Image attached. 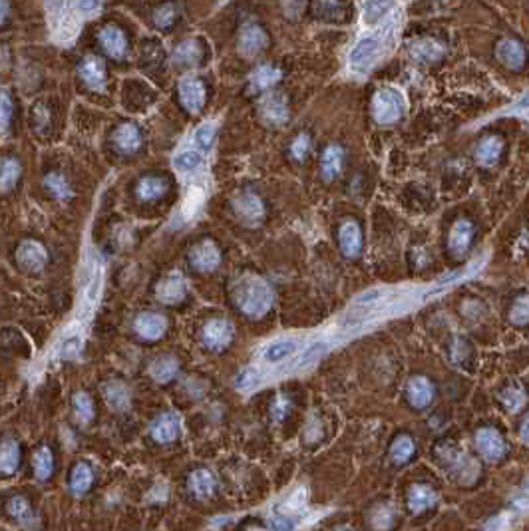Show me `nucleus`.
<instances>
[{
    "mask_svg": "<svg viewBox=\"0 0 529 531\" xmlns=\"http://www.w3.org/2000/svg\"><path fill=\"white\" fill-rule=\"evenodd\" d=\"M233 299L245 315L259 319L269 313L275 297L271 285L265 279L255 274H245L233 285Z\"/></svg>",
    "mask_w": 529,
    "mask_h": 531,
    "instance_id": "nucleus-1",
    "label": "nucleus"
},
{
    "mask_svg": "<svg viewBox=\"0 0 529 531\" xmlns=\"http://www.w3.org/2000/svg\"><path fill=\"white\" fill-rule=\"evenodd\" d=\"M404 110H406V102L400 92H396L394 88H384V90L376 92L374 102H372V113L378 124L386 126V124L398 122Z\"/></svg>",
    "mask_w": 529,
    "mask_h": 531,
    "instance_id": "nucleus-2",
    "label": "nucleus"
},
{
    "mask_svg": "<svg viewBox=\"0 0 529 531\" xmlns=\"http://www.w3.org/2000/svg\"><path fill=\"white\" fill-rule=\"evenodd\" d=\"M380 48H382V44H380V38H378V36H362V38L354 44V48L351 50V56H349L353 70H356V72H366L370 66L376 62V58H378V54H380Z\"/></svg>",
    "mask_w": 529,
    "mask_h": 531,
    "instance_id": "nucleus-3",
    "label": "nucleus"
},
{
    "mask_svg": "<svg viewBox=\"0 0 529 531\" xmlns=\"http://www.w3.org/2000/svg\"><path fill=\"white\" fill-rule=\"evenodd\" d=\"M476 448L488 462H497L505 454V442L494 428H483L476 434Z\"/></svg>",
    "mask_w": 529,
    "mask_h": 531,
    "instance_id": "nucleus-4",
    "label": "nucleus"
},
{
    "mask_svg": "<svg viewBox=\"0 0 529 531\" xmlns=\"http://www.w3.org/2000/svg\"><path fill=\"white\" fill-rule=\"evenodd\" d=\"M233 335H235L233 324L229 321H223V319L209 321L203 326V340L213 351H221L225 346H229L231 340H233Z\"/></svg>",
    "mask_w": 529,
    "mask_h": 531,
    "instance_id": "nucleus-5",
    "label": "nucleus"
},
{
    "mask_svg": "<svg viewBox=\"0 0 529 531\" xmlns=\"http://www.w3.org/2000/svg\"><path fill=\"white\" fill-rule=\"evenodd\" d=\"M301 351V340L297 338H281V340H273L269 342L263 351H261V358L269 364H281L285 360H289L290 356Z\"/></svg>",
    "mask_w": 529,
    "mask_h": 531,
    "instance_id": "nucleus-6",
    "label": "nucleus"
},
{
    "mask_svg": "<svg viewBox=\"0 0 529 531\" xmlns=\"http://www.w3.org/2000/svg\"><path fill=\"white\" fill-rule=\"evenodd\" d=\"M149 432L154 436L156 442L160 444H169L174 442L179 432H181V420L174 412H167V414H161L158 418L151 422L149 426Z\"/></svg>",
    "mask_w": 529,
    "mask_h": 531,
    "instance_id": "nucleus-7",
    "label": "nucleus"
},
{
    "mask_svg": "<svg viewBox=\"0 0 529 531\" xmlns=\"http://www.w3.org/2000/svg\"><path fill=\"white\" fill-rule=\"evenodd\" d=\"M233 205H235V211H237V215L241 217V221H245L247 225H259V223L263 221V217H265V205H263V201L253 194L241 195V197L235 199Z\"/></svg>",
    "mask_w": 529,
    "mask_h": 531,
    "instance_id": "nucleus-8",
    "label": "nucleus"
},
{
    "mask_svg": "<svg viewBox=\"0 0 529 531\" xmlns=\"http://www.w3.org/2000/svg\"><path fill=\"white\" fill-rule=\"evenodd\" d=\"M179 100L192 113H197L205 104V86L197 78H185L179 84Z\"/></svg>",
    "mask_w": 529,
    "mask_h": 531,
    "instance_id": "nucleus-9",
    "label": "nucleus"
},
{
    "mask_svg": "<svg viewBox=\"0 0 529 531\" xmlns=\"http://www.w3.org/2000/svg\"><path fill=\"white\" fill-rule=\"evenodd\" d=\"M193 267L201 273H211L219 267L221 263V253L217 249V245L213 241L199 243L192 251Z\"/></svg>",
    "mask_w": 529,
    "mask_h": 531,
    "instance_id": "nucleus-10",
    "label": "nucleus"
},
{
    "mask_svg": "<svg viewBox=\"0 0 529 531\" xmlns=\"http://www.w3.org/2000/svg\"><path fill=\"white\" fill-rule=\"evenodd\" d=\"M17 259L26 271H40L48 261V253L40 243L24 241L18 247Z\"/></svg>",
    "mask_w": 529,
    "mask_h": 531,
    "instance_id": "nucleus-11",
    "label": "nucleus"
},
{
    "mask_svg": "<svg viewBox=\"0 0 529 531\" xmlns=\"http://www.w3.org/2000/svg\"><path fill=\"white\" fill-rule=\"evenodd\" d=\"M187 283L181 274H169L158 285V299L163 305H177L185 299Z\"/></svg>",
    "mask_w": 529,
    "mask_h": 531,
    "instance_id": "nucleus-12",
    "label": "nucleus"
},
{
    "mask_svg": "<svg viewBox=\"0 0 529 531\" xmlns=\"http://www.w3.org/2000/svg\"><path fill=\"white\" fill-rule=\"evenodd\" d=\"M136 333L144 340H160L167 330V321L158 313H142L136 319Z\"/></svg>",
    "mask_w": 529,
    "mask_h": 531,
    "instance_id": "nucleus-13",
    "label": "nucleus"
},
{
    "mask_svg": "<svg viewBox=\"0 0 529 531\" xmlns=\"http://www.w3.org/2000/svg\"><path fill=\"white\" fill-rule=\"evenodd\" d=\"M265 46H267V34L263 32L261 26L249 24V26L243 28L239 38V48L243 56L253 58V56H257Z\"/></svg>",
    "mask_w": 529,
    "mask_h": 531,
    "instance_id": "nucleus-14",
    "label": "nucleus"
},
{
    "mask_svg": "<svg viewBox=\"0 0 529 531\" xmlns=\"http://www.w3.org/2000/svg\"><path fill=\"white\" fill-rule=\"evenodd\" d=\"M338 241H340V249L346 257H358L362 251V233L360 227L356 225L354 221H346L344 225L340 227L338 233Z\"/></svg>",
    "mask_w": 529,
    "mask_h": 531,
    "instance_id": "nucleus-15",
    "label": "nucleus"
},
{
    "mask_svg": "<svg viewBox=\"0 0 529 531\" xmlns=\"http://www.w3.org/2000/svg\"><path fill=\"white\" fill-rule=\"evenodd\" d=\"M406 394H408V400L412 402V406H416V408H426V406H430L434 400L432 382H430L428 378H424V376H414V378L408 382Z\"/></svg>",
    "mask_w": 529,
    "mask_h": 531,
    "instance_id": "nucleus-16",
    "label": "nucleus"
},
{
    "mask_svg": "<svg viewBox=\"0 0 529 531\" xmlns=\"http://www.w3.org/2000/svg\"><path fill=\"white\" fill-rule=\"evenodd\" d=\"M497 60L505 68L519 70L526 64V48L515 40H501L497 44Z\"/></svg>",
    "mask_w": 529,
    "mask_h": 531,
    "instance_id": "nucleus-17",
    "label": "nucleus"
},
{
    "mask_svg": "<svg viewBox=\"0 0 529 531\" xmlns=\"http://www.w3.org/2000/svg\"><path fill=\"white\" fill-rule=\"evenodd\" d=\"M261 113L271 124H283L289 118V106L283 94H271L261 102Z\"/></svg>",
    "mask_w": 529,
    "mask_h": 531,
    "instance_id": "nucleus-18",
    "label": "nucleus"
},
{
    "mask_svg": "<svg viewBox=\"0 0 529 531\" xmlns=\"http://www.w3.org/2000/svg\"><path fill=\"white\" fill-rule=\"evenodd\" d=\"M100 42L112 58H124V54L128 50V40L118 26H106L100 32Z\"/></svg>",
    "mask_w": 529,
    "mask_h": 531,
    "instance_id": "nucleus-19",
    "label": "nucleus"
},
{
    "mask_svg": "<svg viewBox=\"0 0 529 531\" xmlns=\"http://www.w3.org/2000/svg\"><path fill=\"white\" fill-rule=\"evenodd\" d=\"M20 464V446L17 440L6 438L0 444V474L2 476H12Z\"/></svg>",
    "mask_w": 529,
    "mask_h": 531,
    "instance_id": "nucleus-20",
    "label": "nucleus"
},
{
    "mask_svg": "<svg viewBox=\"0 0 529 531\" xmlns=\"http://www.w3.org/2000/svg\"><path fill=\"white\" fill-rule=\"evenodd\" d=\"M104 398H106L108 406H110L112 410H115V412L128 410L129 402H131V394H129L128 386H126L124 382H118V380L108 382V384L104 386Z\"/></svg>",
    "mask_w": 529,
    "mask_h": 531,
    "instance_id": "nucleus-21",
    "label": "nucleus"
},
{
    "mask_svg": "<svg viewBox=\"0 0 529 531\" xmlns=\"http://www.w3.org/2000/svg\"><path fill=\"white\" fill-rule=\"evenodd\" d=\"M189 487H192L195 498L205 499L215 494L217 480H215V476L209 469H195L192 474V478H189Z\"/></svg>",
    "mask_w": 529,
    "mask_h": 531,
    "instance_id": "nucleus-22",
    "label": "nucleus"
},
{
    "mask_svg": "<svg viewBox=\"0 0 529 531\" xmlns=\"http://www.w3.org/2000/svg\"><path fill=\"white\" fill-rule=\"evenodd\" d=\"M472 237H474V227L470 221H458L456 225L452 227V233H449V247L452 251L460 257L464 255L472 243Z\"/></svg>",
    "mask_w": 529,
    "mask_h": 531,
    "instance_id": "nucleus-23",
    "label": "nucleus"
},
{
    "mask_svg": "<svg viewBox=\"0 0 529 531\" xmlns=\"http://www.w3.org/2000/svg\"><path fill=\"white\" fill-rule=\"evenodd\" d=\"M436 501H438V494L428 485H414L408 494V505L414 514L430 510L432 505H436Z\"/></svg>",
    "mask_w": 529,
    "mask_h": 531,
    "instance_id": "nucleus-24",
    "label": "nucleus"
},
{
    "mask_svg": "<svg viewBox=\"0 0 529 531\" xmlns=\"http://www.w3.org/2000/svg\"><path fill=\"white\" fill-rule=\"evenodd\" d=\"M410 54L418 62H436V60H440L444 56V48L436 40L422 38V40H416L410 46Z\"/></svg>",
    "mask_w": 529,
    "mask_h": 531,
    "instance_id": "nucleus-25",
    "label": "nucleus"
},
{
    "mask_svg": "<svg viewBox=\"0 0 529 531\" xmlns=\"http://www.w3.org/2000/svg\"><path fill=\"white\" fill-rule=\"evenodd\" d=\"M177 371H179V362H177V358H174V356H161L158 360H154L151 366H149V374H151L154 380L160 382V384H165V382L174 380Z\"/></svg>",
    "mask_w": 529,
    "mask_h": 531,
    "instance_id": "nucleus-26",
    "label": "nucleus"
},
{
    "mask_svg": "<svg viewBox=\"0 0 529 531\" xmlns=\"http://www.w3.org/2000/svg\"><path fill=\"white\" fill-rule=\"evenodd\" d=\"M80 76L90 88H102L106 82V68L98 58H86L80 64Z\"/></svg>",
    "mask_w": 529,
    "mask_h": 531,
    "instance_id": "nucleus-27",
    "label": "nucleus"
},
{
    "mask_svg": "<svg viewBox=\"0 0 529 531\" xmlns=\"http://www.w3.org/2000/svg\"><path fill=\"white\" fill-rule=\"evenodd\" d=\"M342 163H344V151L338 147V145H328L322 153V176L324 179H335V177L340 174L342 169Z\"/></svg>",
    "mask_w": 529,
    "mask_h": 531,
    "instance_id": "nucleus-28",
    "label": "nucleus"
},
{
    "mask_svg": "<svg viewBox=\"0 0 529 531\" xmlns=\"http://www.w3.org/2000/svg\"><path fill=\"white\" fill-rule=\"evenodd\" d=\"M113 142H115V145H118L122 151L131 153V151H136V149L140 147V144H142L140 129L136 128V126H131V124H126V126H122V128L115 129V133H113Z\"/></svg>",
    "mask_w": 529,
    "mask_h": 531,
    "instance_id": "nucleus-29",
    "label": "nucleus"
},
{
    "mask_svg": "<svg viewBox=\"0 0 529 531\" xmlns=\"http://www.w3.org/2000/svg\"><path fill=\"white\" fill-rule=\"evenodd\" d=\"M501 147H503V142L497 138V136H490L485 140H481L478 149H476V160L481 165H494L501 153Z\"/></svg>",
    "mask_w": 529,
    "mask_h": 531,
    "instance_id": "nucleus-30",
    "label": "nucleus"
},
{
    "mask_svg": "<svg viewBox=\"0 0 529 531\" xmlns=\"http://www.w3.org/2000/svg\"><path fill=\"white\" fill-rule=\"evenodd\" d=\"M392 8H394V0H366L362 8V18L369 26H372L384 20Z\"/></svg>",
    "mask_w": 529,
    "mask_h": 531,
    "instance_id": "nucleus-31",
    "label": "nucleus"
},
{
    "mask_svg": "<svg viewBox=\"0 0 529 531\" xmlns=\"http://www.w3.org/2000/svg\"><path fill=\"white\" fill-rule=\"evenodd\" d=\"M94 482V472L88 464H78V466L72 469V476H70V487L76 496H82L90 490V485Z\"/></svg>",
    "mask_w": 529,
    "mask_h": 531,
    "instance_id": "nucleus-32",
    "label": "nucleus"
},
{
    "mask_svg": "<svg viewBox=\"0 0 529 531\" xmlns=\"http://www.w3.org/2000/svg\"><path fill=\"white\" fill-rule=\"evenodd\" d=\"M20 179V163L12 158L0 161V192H10Z\"/></svg>",
    "mask_w": 529,
    "mask_h": 531,
    "instance_id": "nucleus-33",
    "label": "nucleus"
},
{
    "mask_svg": "<svg viewBox=\"0 0 529 531\" xmlns=\"http://www.w3.org/2000/svg\"><path fill=\"white\" fill-rule=\"evenodd\" d=\"M201 58V46L197 40H185L177 46L174 60L177 66H195Z\"/></svg>",
    "mask_w": 529,
    "mask_h": 531,
    "instance_id": "nucleus-34",
    "label": "nucleus"
},
{
    "mask_svg": "<svg viewBox=\"0 0 529 531\" xmlns=\"http://www.w3.org/2000/svg\"><path fill=\"white\" fill-rule=\"evenodd\" d=\"M165 189H167V183L160 177H144L138 185V195L145 201H154L165 194Z\"/></svg>",
    "mask_w": 529,
    "mask_h": 531,
    "instance_id": "nucleus-35",
    "label": "nucleus"
},
{
    "mask_svg": "<svg viewBox=\"0 0 529 531\" xmlns=\"http://www.w3.org/2000/svg\"><path fill=\"white\" fill-rule=\"evenodd\" d=\"M416 451V446H414V440L410 436H400L396 438V442L392 444L390 448V456L396 464H406Z\"/></svg>",
    "mask_w": 529,
    "mask_h": 531,
    "instance_id": "nucleus-36",
    "label": "nucleus"
},
{
    "mask_svg": "<svg viewBox=\"0 0 529 531\" xmlns=\"http://www.w3.org/2000/svg\"><path fill=\"white\" fill-rule=\"evenodd\" d=\"M54 467V456L50 448H40L34 454V474L38 480H48Z\"/></svg>",
    "mask_w": 529,
    "mask_h": 531,
    "instance_id": "nucleus-37",
    "label": "nucleus"
},
{
    "mask_svg": "<svg viewBox=\"0 0 529 531\" xmlns=\"http://www.w3.org/2000/svg\"><path fill=\"white\" fill-rule=\"evenodd\" d=\"M203 161V156L195 149H185L181 153H177L176 160H174V167L181 174H189L193 169H197Z\"/></svg>",
    "mask_w": 529,
    "mask_h": 531,
    "instance_id": "nucleus-38",
    "label": "nucleus"
},
{
    "mask_svg": "<svg viewBox=\"0 0 529 531\" xmlns=\"http://www.w3.org/2000/svg\"><path fill=\"white\" fill-rule=\"evenodd\" d=\"M265 382V374L263 371H259V369H245V371H241L237 374V378H235V386L239 388V390H245V392H249V390H255L257 386H261Z\"/></svg>",
    "mask_w": 529,
    "mask_h": 531,
    "instance_id": "nucleus-39",
    "label": "nucleus"
},
{
    "mask_svg": "<svg viewBox=\"0 0 529 531\" xmlns=\"http://www.w3.org/2000/svg\"><path fill=\"white\" fill-rule=\"evenodd\" d=\"M279 80H281V70H277L273 66H261L253 76V88L265 90V88H271Z\"/></svg>",
    "mask_w": 529,
    "mask_h": 531,
    "instance_id": "nucleus-40",
    "label": "nucleus"
},
{
    "mask_svg": "<svg viewBox=\"0 0 529 531\" xmlns=\"http://www.w3.org/2000/svg\"><path fill=\"white\" fill-rule=\"evenodd\" d=\"M306 505V490L305 487H297L293 494H290L289 498L285 499L283 503H279V510H281V514H299V512H303Z\"/></svg>",
    "mask_w": 529,
    "mask_h": 531,
    "instance_id": "nucleus-41",
    "label": "nucleus"
},
{
    "mask_svg": "<svg viewBox=\"0 0 529 531\" xmlns=\"http://www.w3.org/2000/svg\"><path fill=\"white\" fill-rule=\"evenodd\" d=\"M328 348H331V344H328L326 340H317V342L308 344V348H306L305 353L301 354V358H299V366L303 369V366L315 364L317 360H321L322 356L328 353Z\"/></svg>",
    "mask_w": 529,
    "mask_h": 531,
    "instance_id": "nucleus-42",
    "label": "nucleus"
},
{
    "mask_svg": "<svg viewBox=\"0 0 529 531\" xmlns=\"http://www.w3.org/2000/svg\"><path fill=\"white\" fill-rule=\"evenodd\" d=\"M8 514L12 515L20 523L33 521V507L24 498H12L8 501Z\"/></svg>",
    "mask_w": 529,
    "mask_h": 531,
    "instance_id": "nucleus-43",
    "label": "nucleus"
},
{
    "mask_svg": "<svg viewBox=\"0 0 529 531\" xmlns=\"http://www.w3.org/2000/svg\"><path fill=\"white\" fill-rule=\"evenodd\" d=\"M74 412L82 422H90L94 418V402L86 392H78L74 396Z\"/></svg>",
    "mask_w": 529,
    "mask_h": 531,
    "instance_id": "nucleus-44",
    "label": "nucleus"
},
{
    "mask_svg": "<svg viewBox=\"0 0 529 531\" xmlns=\"http://www.w3.org/2000/svg\"><path fill=\"white\" fill-rule=\"evenodd\" d=\"M299 523H301V517L290 514H277L269 519L271 531H295L299 528Z\"/></svg>",
    "mask_w": 529,
    "mask_h": 531,
    "instance_id": "nucleus-45",
    "label": "nucleus"
},
{
    "mask_svg": "<svg viewBox=\"0 0 529 531\" xmlns=\"http://www.w3.org/2000/svg\"><path fill=\"white\" fill-rule=\"evenodd\" d=\"M215 133H217L215 124L205 122V124H201L199 128L195 129V133H193V142L199 145L201 149H209L211 144H213V140H215Z\"/></svg>",
    "mask_w": 529,
    "mask_h": 531,
    "instance_id": "nucleus-46",
    "label": "nucleus"
},
{
    "mask_svg": "<svg viewBox=\"0 0 529 531\" xmlns=\"http://www.w3.org/2000/svg\"><path fill=\"white\" fill-rule=\"evenodd\" d=\"M392 521H394V510L388 507V505L378 507V510L374 512V515H372V525L378 531L388 530V528L392 525Z\"/></svg>",
    "mask_w": 529,
    "mask_h": 531,
    "instance_id": "nucleus-47",
    "label": "nucleus"
},
{
    "mask_svg": "<svg viewBox=\"0 0 529 531\" xmlns=\"http://www.w3.org/2000/svg\"><path fill=\"white\" fill-rule=\"evenodd\" d=\"M501 400H503V404H505L512 412H515V410H519V408L526 404V392H523L521 388H508V390L501 394Z\"/></svg>",
    "mask_w": 529,
    "mask_h": 531,
    "instance_id": "nucleus-48",
    "label": "nucleus"
},
{
    "mask_svg": "<svg viewBox=\"0 0 529 531\" xmlns=\"http://www.w3.org/2000/svg\"><path fill=\"white\" fill-rule=\"evenodd\" d=\"M44 185H46L56 197H68V195H70V187H68L66 179L62 176H58V174H50V176H46Z\"/></svg>",
    "mask_w": 529,
    "mask_h": 531,
    "instance_id": "nucleus-49",
    "label": "nucleus"
},
{
    "mask_svg": "<svg viewBox=\"0 0 529 531\" xmlns=\"http://www.w3.org/2000/svg\"><path fill=\"white\" fill-rule=\"evenodd\" d=\"M156 24L160 26V28H167V26H171L174 24V20H176V6L174 4H165V6H161L160 10L156 12Z\"/></svg>",
    "mask_w": 529,
    "mask_h": 531,
    "instance_id": "nucleus-50",
    "label": "nucleus"
},
{
    "mask_svg": "<svg viewBox=\"0 0 529 531\" xmlns=\"http://www.w3.org/2000/svg\"><path fill=\"white\" fill-rule=\"evenodd\" d=\"M512 321L519 326L528 324V297L526 295L515 301V305L512 308Z\"/></svg>",
    "mask_w": 529,
    "mask_h": 531,
    "instance_id": "nucleus-51",
    "label": "nucleus"
},
{
    "mask_svg": "<svg viewBox=\"0 0 529 531\" xmlns=\"http://www.w3.org/2000/svg\"><path fill=\"white\" fill-rule=\"evenodd\" d=\"M82 351V338L80 337H70L62 340V346H60V356L62 358H74L78 356Z\"/></svg>",
    "mask_w": 529,
    "mask_h": 531,
    "instance_id": "nucleus-52",
    "label": "nucleus"
},
{
    "mask_svg": "<svg viewBox=\"0 0 529 531\" xmlns=\"http://www.w3.org/2000/svg\"><path fill=\"white\" fill-rule=\"evenodd\" d=\"M10 115H12V102H10L8 94L0 92V131L8 128Z\"/></svg>",
    "mask_w": 529,
    "mask_h": 531,
    "instance_id": "nucleus-53",
    "label": "nucleus"
},
{
    "mask_svg": "<svg viewBox=\"0 0 529 531\" xmlns=\"http://www.w3.org/2000/svg\"><path fill=\"white\" fill-rule=\"evenodd\" d=\"M512 528V517L510 514H501L492 517L485 525V531H508Z\"/></svg>",
    "mask_w": 529,
    "mask_h": 531,
    "instance_id": "nucleus-54",
    "label": "nucleus"
},
{
    "mask_svg": "<svg viewBox=\"0 0 529 531\" xmlns=\"http://www.w3.org/2000/svg\"><path fill=\"white\" fill-rule=\"evenodd\" d=\"M271 412H273V418L275 420H283L287 414L290 412V400L287 396H277L273 402V408H271Z\"/></svg>",
    "mask_w": 529,
    "mask_h": 531,
    "instance_id": "nucleus-55",
    "label": "nucleus"
},
{
    "mask_svg": "<svg viewBox=\"0 0 529 531\" xmlns=\"http://www.w3.org/2000/svg\"><path fill=\"white\" fill-rule=\"evenodd\" d=\"M308 138L306 136H299L297 140H295V144L290 145V153H293V158L295 160H303L306 156V151H308Z\"/></svg>",
    "mask_w": 529,
    "mask_h": 531,
    "instance_id": "nucleus-56",
    "label": "nucleus"
},
{
    "mask_svg": "<svg viewBox=\"0 0 529 531\" xmlns=\"http://www.w3.org/2000/svg\"><path fill=\"white\" fill-rule=\"evenodd\" d=\"M78 6L84 12H92V10H96L98 6H100V0H78Z\"/></svg>",
    "mask_w": 529,
    "mask_h": 531,
    "instance_id": "nucleus-57",
    "label": "nucleus"
},
{
    "mask_svg": "<svg viewBox=\"0 0 529 531\" xmlns=\"http://www.w3.org/2000/svg\"><path fill=\"white\" fill-rule=\"evenodd\" d=\"M306 436H313V438H319V436H321V424H319V420H313V426L306 428Z\"/></svg>",
    "mask_w": 529,
    "mask_h": 531,
    "instance_id": "nucleus-58",
    "label": "nucleus"
},
{
    "mask_svg": "<svg viewBox=\"0 0 529 531\" xmlns=\"http://www.w3.org/2000/svg\"><path fill=\"white\" fill-rule=\"evenodd\" d=\"M8 17V2L6 0H0V24L6 20Z\"/></svg>",
    "mask_w": 529,
    "mask_h": 531,
    "instance_id": "nucleus-59",
    "label": "nucleus"
},
{
    "mask_svg": "<svg viewBox=\"0 0 529 531\" xmlns=\"http://www.w3.org/2000/svg\"><path fill=\"white\" fill-rule=\"evenodd\" d=\"M521 440H523V442H528V422H523V424H521Z\"/></svg>",
    "mask_w": 529,
    "mask_h": 531,
    "instance_id": "nucleus-60",
    "label": "nucleus"
},
{
    "mask_svg": "<svg viewBox=\"0 0 529 531\" xmlns=\"http://www.w3.org/2000/svg\"><path fill=\"white\" fill-rule=\"evenodd\" d=\"M342 531H349V530H342Z\"/></svg>",
    "mask_w": 529,
    "mask_h": 531,
    "instance_id": "nucleus-61",
    "label": "nucleus"
}]
</instances>
